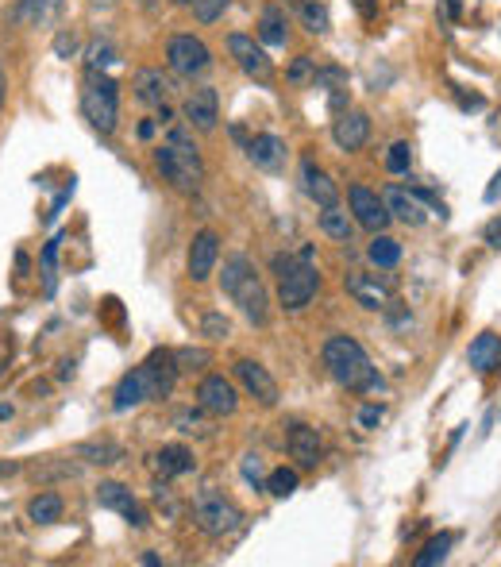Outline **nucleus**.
I'll list each match as a JSON object with an SVG mask.
<instances>
[{
	"label": "nucleus",
	"mask_w": 501,
	"mask_h": 567,
	"mask_svg": "<svg viewBox=\"0 0 501 567\" xmlns=\"http://www.w3.org/2000/svg\"><path fill=\"white\" fill-rule=\"evenodd\" d=\"M325 367L344 390H355V394H382L386 390L382 375L370 367V355L363 351L359 339H351V336L325 339Z\"/></svg>",
	"instance_id": "f257e3e1"
},
{
	"label": "nucleus",
	"mask_w": 501,
	"mask_h": 567,
	"mask_svg": "<svg viewBox=\"0 0 501 567\" xmlns=\"http://www.w3.org/2000/svg\"><path fill=\"white\" fill-rule=\"evenodd\" d=\"M220 289L232 298V305H239L251 324H263L270 320V298H266V286L258 278V270L247 255H228L224 258V274H220Z\"/></svg>",
	"instance_id": "f03ea898"
},
{
	"label": "nucleus",
	"mask_w": 501,
	"mask_h": 567,
	"mask_svg": "<svg viewBox=\"0 0 501 567\" xmlns=\"http://www.w3.org/2000/svg\"><path fill=\"white\" fill-rule=\"evenodd\" d=\"M155 167H158V174H163L174 189H182V193H197L201 189V177H205L201 151L193 147V139L182 132V127H174L163 147H155Z\"/></svg>",
	"instance_id": "7ed1b4c3"
},
{
	"label": "nucleus",
	"mask_w": 501,
	"mask_h": 567,
	"mask_svg": "<svg viewBox=\"0 0 501 567\" xmlns=\"http://www.w3.org/2000/svg\"><path fill=\"white\" fill-rule=\"evenodd\" d=\"M274 274H278V301L289 313H301L320 289V270L313 258H294L278 251L274 255Z\"/></svg>",
	"instance_id": "20e7f679"
},
{
	"label": "nucleus",
	"mask_w": 501,
	"mask_h": 567,
	"mask_svg": "<svg viewBox=\"0 0 501 567\" xmlns=\"http://www.w3.org/2000/svg\"><path fill=\"white\" fill-rule=\"evenodd\" d=\"M82 112H85V120L101 136L116 132V120H120V86L108 74L89 70L85 89H82Z\"/></svg>",
	"instance_id": "39448f33"
},
{
	"label": "nucleus",
	"mask_w": 501,
	"mask_h": 567,
	"mask_svg": "<svg viewBox=\"0 0 501 567\" xmlns=\"http://www.w3.org/2000/svg\"><path fill=\"white\" fill-rule=\"evenodd\" d=\"M193 521H197V529L205 532V537H228V532L239 529V521H244V513H239V506L232 498H224L220 491H197V498H193Z\"/></svg>",
	"instance_id": "423d86ee"
},
{
	"label": "nucleus",
	"mask_w": 501,
	"mask_h": 567,
	"mask_svg": "<svg viewBox=\"0 0 501 567\" xmlns=\"http://www.w3.org/2000/svg\"><path fill=\"white\" fill-rule=\"evenodd\" d=\"M166 62L174 74L182 77H201L208 66H213V51L197 39V35H174L166 43Z\"/></svg>",
	"instance_id": "0eeeda50"
},
{
	"label": "nucleus",
	"mask_w": 501,
	"mask_h": 567,
	"mask_svg": "<svg viewBox=\"0 0 501 567\" xmlns=\"http://www.w3.org/2000/svg\"><path fill=\"white\" fill-rule=\"evenodd\" d=\"M228 55L235 58V66L244 70L247 77H255V81H263V86H270L274 81V62H270V55H266V46L263 43H255L251 35H228Z\"/></svg>",
	"instance_id": "6e6552de"
},
{
	"label": "nucleus",
	"mask_w": 501,
	"mask_h": 567,
	"mask_svg": "<svg viewBox=\"0 0 501 567\" xmlns=\"http://www.w3.org/2000/svg\"><path fill=\"white\" fill-rule=\"evenodd\" d=\"M139 370H143V379H147V390H151V401H163V398H170L174 394V382H177V355L170 351V348H155L147 359L139 363Z\"/></svg>",
	"instance_id": "1a4fd4ad"
},
{
	"label": "nucleus",
	"mask_w": 501,
	"mask_h": 567,
	"mask_svg": "<svg viewBox=\"0 0 501 567\" xmlns=\"http://www.w3.org/2000/svg\"><path fill=\"white\" fill-rule=\"evenodd\" d=\"M347 201H351V217L355 224H363L366 232H386V224H390V208H386V201L378 197L375 189L366 186H351L347 189Z\"/></svg>",
	"instance_id": "9d476101"
},
{
	"label": "nucleus",
	"mask_w": 501,
	"mask_h": 567,
	"mask_svg": "<svg viewBox=\"0 0 501 567\" xmlns=\"http://www.w3.org/2000/svg\"><path fill=\"white\" fill-rule=\"evenodd\" d=\"M182 116L189 127H197V132H216V124H220V96L213 86H205V89H193L185 96V105H182Z\"/></svg>",
	"instance_id": "9b49d317"
},
{
	"label": "nucleus",
	"mask_w": 501,
	"mask_h": 567,
	"mask_svg": "<svg viewBox=\"0 0 501 567\" xmlns=\"http://www.w3.org/2000/svg\"><path fill=\"white\" fill-rule=\"evenodd\" d=\"M286 448H289V456L297 460L301 471H313V467L325 460V444H320V432L313 425H301V420H294L286 432Z\"/></svg>",
	"instance_id": "f8f14e48"
},
{
	"label": "nucleus",
	"mask_w": 501,
	"mask_h": 567,
	"mask_svg": "<svg viewBox=\"0 0 501 567\" xmlns=\"http://www.w3.org/2000/svg\"><path fill=\"white\" fill-rule=\"evenodd\" d=\"M197 405L205 413H213V417H228V413L239 410V394H235V386L224 375H208L197 386Z\"/></svg>",
	"instance_id": "ddd939ff"
},
{
	"label": "nucleus",
	"mask_w": 501,
	"mask_h": 567,
	"mask_svg": "<svg viewBox=\"0 0 501 567\" xmlns=\"http://www.w3.org/2000/svg\"><path fill=\"white\" fill-rule=\"evenodd\" d=\"M235 379L239 386L258 401V405H278V382H274V375L263 367V363H255V359H239L235 363Z\"/></svg>",
	"instance_id": "4468645a"
},
{
	"label": "nucleus",
	"mask_w": 501,
	"mask_h": 567,
	"mask_svg": "<svg viewBox=\"0 0 501 567\" xmlns=\"http://www.w3.org/2000/svg\"><path fill=\"white\" fill-rule=\"evenodd\" d=\"M216 258H220V236L216 232H197L193 243H189V278L193 282L213 278Z\"/></svg>",
	"instance_id": "2eb2a0df"
},
{
	"label": "nucleus",
	"mask_w": 501,
	"mask_h": 567,
	"mask_svg": "<svg viewBox=\"0 0 501 567\" xmlns=\"http://www.w3.org/2000/svg\"><path fill=\"white\" fill-rule=\"evenodd\" d=\"M193 467H197V460H193V451L185 448V444H163L151 456V471L158 475V479H177V475H189Z\"/></svg>",
	"instance_id": "dca6fc26"
},
{
	"label": "nucleus",
	"mask_w": 501,
	"mask_h": 567,
	"mask_svg": "<svg viewBox=\"0 0 501 567\" xmlns=\"http://www.w3.org/2000/svg\"><path fill=\"white\" fill-rule=\"evenodd\" d=\"M332 139H336V147L339 151H359L363 143L370 139V120H366V112H344L336 124H332Z\"/></svg>",
	"instance_id": "f3484780"
},
{
	"label": "nucleus",
	"mask_w": 501,
	"mask_h": 567,
	"mask_svg": "<svg viewBox=\"0 0 501 567\" xmlns=\"http://www.w3.org/2000/svg\"><path fill=\"white\" fill-rule=\"evenodd\" d=\"M382 201H386V208H390L394 220L409 224V228H420V224H425V201H420L416 193H406L401 186H390L382 193Z\"/></svg>",
	"instance_id": "a211bd4d"
},
{
	"label": "nucleus",
	"mask_w": 501,
	"mask_h": 567,
	"mask_svg": "<svg viewBox=\"0 0 501 567\" xmlns=\"http://www.w3.org/2000/svg\"><path fill=\"white\" fill-rule=\"evenodd\" d=\"M247 158L255 162L258 170H266V174H278V170L286 167V143H282L278 136L263 132V136L247 139Z\"/></svg>",
	"instance_id": "6ab92c4d"
},
{
	"label": "nucleus",
	"mask_w": 501,
	"mask_h": 567,
	"mask_svg": "<svg viewBox=\"0 0 501 567\" xmlns=\"http://www.w3.org/2000/svg\"><path fill=\"white\" fill-rule=\"evenodd\" d=\"M344 286H347V294H351L355 301L366 305V309H382L386 298H390V282H378L375 274H359V270H351L347 278H344Z\"/></svg>",
	"instance_id": "aec40b11"
},
{
	"label": "nucleus",
	"mask_w": 501,
	"mask_h": 567,
	"mask_svg": "<svg viewBox=\"0 0 501 567\" xmlns=\"http://www.w3.org/2000/svg\"><path fill=\"white\" fill-rule=\"evenodd\" d=\"M466 363H471L478 375H497L501 370V336H494V332L475 336L471 348H466Z\"/></svg>",
	"instance_id": "412c9836"
},
{
	"label": "nucleus",
	"mask_w": 501,
	"mask_h": 567,
	"mask_svg": "<svg viewBox=\"0 0 501 567\" xmlns=\"http://www.w3.org/2000/svg\"><path fill=\"white\" fill-rule=\"evenodd\" d=\"M301 186H305V193L320 205V208H328V205H336L339 201V189H336V182L316 167L313 158H301Z\"/></svg>",
	"instance_id": "4be33fe9"
},
{
	"label": "nucleus",
	"mask_w": 501,
	"mask_h": 567,
	"mask_svg": "<svg viewBox=\"0 0 501 567\" xmlns=\"http://www.w3.org/2000/svg\"><path fill=\"white\" fill-rule=\"evenodd\" d=\"M143 401H151L147 379H143L139 367H132V370H127V375L120 379L116 394H112V410H116V413H127V410H135V405H143Z\"/></svg>",
	"instance_id": "5701e85b"
},
{
	"label": "nucleus",
	"mask_w": 501,
	"mask_h": 567,
	"mask_svg": "<svg viewBox=\"0 0 501 567\" xmlns=\"http://www.w3.org/2000/svg\"><path fill=\"white\" fill-rule=\"evenodd\" d=\"M135 96H139V101L143 105H163L166 101V96H170V77L163 74V70H139L135 74Z\"/></svg>",
	"instance_id": "b1692460"
},
{
	"label": "nucleus",
	"mask_w": 501,
	"mask_h": 567,
	"mask_svg": "<svg viewBox=\"0 0 501 567\" xmlns=\"http://www.w3.org/2000/svg\"><path fill=\"white\" fill-rule=\"evenodd\" d=\"M286 39H289L286 12L278 5L263 8V15H258V43H263V46H286Z\"/></svg>",
	"instance_id": "393cba45"
},
{
	"label": "nucleus",
	"mask_w": 501,
	"mask_h": 567,
	"mask_svg": "<svg viewBox=\"0 0 501 567\" xmlns=\"http://www.w3.org/2000/svg\"><path fill=\"white\" fill-rule=\"evenodd\" d=\"M366 258H370L375 267L390 270V267L401 263V243H397L394 236H386V232H375V239H370V248H366Z\"/></svg>",
	"instance_id": "a878e982"
},
{
	"label": "nucleus",
	"mask_w": 501,
	"mask_h": 567,
	"mask_svg": "<svg viewBox=\"0 0 501 567\" xmlns=\"http://www.w3.org/2000/svg\"><path fill=\"white\" fill-rule=\"evenodd\" d=\"M320 232L339 239V243H351V232H355V217H347L339 205H328L325 213H320Z\"/></svg>",
	"instance_id": "bb28decb"
},
{
	"label": "nucleus",
	"mask_w": 501,
	"mask_h": 567,
	"mask_svg": "<svg viewBox=\"0 0 501 567\" xmlns=\"http://www.w3.org/2000/svg\"><path fill=\"white\" fill-rule=\"evenodd\" d=\"M27 517L35 525H55L58 517H62V498L55 494V491H43V494H35L27 501Z\"/></svg>",
	"instance_id": "cd10ccee"
},
{
	"label": "nucleus",
	"mask_w": 501,
	"mask_h": 567,
	"mask_svg": "<svg viewBox=\"0 0 501 567\" xmlns=\"http://www.w3.org/2000/svg\"><path fill=\"white\" fill-rule=\"evenodd\" d=\"M96 501H101V510L127 513V510L135 506V494L127 491L124 482H101V486H96Z\"/></svg>",
	"instance_id": "c85d7f7f"
},
{
	"label": "nucleus",
	"mask_w": 501,
	"mask_h": 567,
	"mask_svg": "<svg viewBox=\"0 0 501 567\" xmlns=\"http://www.w3.org/2000/svg\"><path fill=\"white\" fill-rule=\"evenodd\" d=\"M74 456L77 460H85V463H116L124 456V448L120 444H112V440H85V444H77L74 448Z\"/></svg>",
	"instance_id": "c756f323"
},
{
	"label": "nucleus",
	"mask_w": 501,
	"mask_h": 567,
	"mask_svg": "<svg viewBox=\"0 0 501 567\" xmlns=\"http://www.w3.org/2000/svg\"><path fill=\"white\" fill-rule=\"evenodd\" d=\"M297 15H301V24H305L309 35H325V31H328V8H325V0H301Z\"/></svg>",
	"instance_id": "7c9ffc66"
},
{
	"label": "nucleus",
	"mask_w": 501,
	"mask_h": 567,
	"mask_svg": "<svg viewBox=\"0 0 501 567\" xmlns=\"http://www.w3.org/2000/svg\"><path fill=\"white\" fill-rule=\"evenodd\" d=\"M451 544H456V532H440V537H432L425 544V552H416V567H432V563H444L447 552H451Z\"/></svg>",
	"instance_id": "2f4dec72"
},
{
	"label": "nucleus",
	"mask_w": 501,
	"mask_h": 567,
	"mask_svg": "<svg viewBox=\"0 0 501 567\" xmlns=\"http://www.w3.org/2000/svg\"><path fill=\"white\" fill-rule=\"evenodd\" d=\"M297 482H301L297 467H274V471L266 475V491H270L274 498H289V494L297 491Z\"/></svg>",
	"instance_id": "473e14b6"
},
{
	"label": "nucleus",
	"mask_w": 501,
	"mask_h": 567,
	"mask_svg": "<svg viewBox=\"0 0 501 567\" xmlns=\"http://www.w3.org/2000/svg\"><path fill=\"white\" fill-rule=\"evenodd\" d=\"M85 62H89V70H105V66H112V62H116V46H112L108 39H96V43H89Z\"/></svg>",
	"instance_id": "72a5a7b5"
},
{
	"label": "nucleus",
	"mask_w": 501,
	"mask_h": 567,
	"mask_svg": "<svg viewBox=\"0 0 501 567\" xmlns=\"http://www.w3.org/2000/svg\"><path fill=\"white\" fill-rule=\"evenodd\" d=\"M409 167H413V147L401 139V143H394V147H390V155H386V170H390V174H409Z\"/></svg>",
	"instance_id": "f704fd0d"
},
{
	"label": "nucleus",
	"mask_w": 501,
	"mask_h": 567,
	"mask_svg": "<svg viewBox=\"0 0 501 567\" xmlns=\"http://www.w3.org/2000/svg\"><path fill=\"white\" fill-rule=\"evenodd\" d=\"M313 77H316V58H309V55H297L294 66L286 70L289 86H305V81H313Z\"/></svg>",
	"instance_id": "c9c22d12"
},
{
	"label": "nucleus",
	"mask_w": 501,
	"mask_h": 567,
	"mask_svg": "<svg viewBox=\"0 0 501 567\" xmlns=\"http://www.w3.org/2000/svg\"><path fill=\"white\" fill-rule=\"evenodd\" d=\"M201 332H205L208 339H213V344H220V339H228V336H232V324H228V317H224V313H205Z\"/></svg>",
	"instance_id": "e433bc0d"
},
{
	"label": "nucleus",
	"mask_w": 501,
	"mask_h": 567,
	"mask_svg": "<svg viewBox=\"0 0 501 567\" xmlns=\"http://www.w3.org/2000/svg\"><path fill=\"white\" fill-rule=\"evenodd\" d=\"M228 5H232V0H193V12H197L201 24H216Z\"/></svg>",
	"instance_id": "4c0bfd02"
},
{
	"label": "nucleus",
	"mask_w": 501,
	"mask_h": 567,
	"mask_svg": "<svg viewBox=\"0 0 501 567\" xmlns=\"http://www.w3.org/2000/svg\"><path fill=\"white\" fill-rule=\"evenodd\" d=\"M174 425H177V432H205V410L197 405V410L174 413Z\"/></svg>",
	"instance_id": "58836bf2"
},
{
	"label": "nucleus",
	"mask_w": 501,
	"mask_h": 567,
	"mask_svg": "<svg viewBox=\"0 0 501 567\" xmlns=\"http://www.w3.org/2000/svg\"><path fill=\"white\" fill-rule=\"evenodd\" d=\"M239 471H244V479L255 486V491H263V486H266V471H263V460H258V456H244Z\"/></svg>",
	"instance_id": "ea45409f"
},
{
	"label": "nucleus",
	"mask_w": 501,
	"mask_h": 567,
	"mask_svg": "<svg viewBox=\"0 0 501 567\" xmlns=\"http://www.w3.org/2000/svg\"><path fill=\"white\" fill-rule=\"evenodd\" d=\"M177 355V370H201L205 363H208V351H201V348H185V351H174Z\"/></svg>",
	"instance_id": "a19ab883"
},
{
	"label": "nucleus",
	"mask_w": 501,
	"mask_h": 567,
	"mask_svg": "<svg viewBox=\"0 0 501 567\" xmlns=\"http://www.w3.org/2000/svg\"><path fill=\"white\" fill-rule=\"evenodd\" d=\"M51 475L74 479V475H77V467H70V463H62V467H46V463H39V467H35V479H51Z\"/></svg>",
	"instance_id": "79ce46f5"
},
{
	"label": "nucleus",
	"mask_w": 501,
	"mask_h": 567,
	"mask_svg": "<svg viewBox=\"0 0 501 567\" xmlns=\"http://www.w3.org/2000/svg\"><path fill=\"white\" fill-rule=\"evenodd\" d=\"M124 517H127V525H132V529H147V521H151V517H147V510H143L139 501H135V506L127 510Z\"/></svg>",
	"instance_id": "37998d69"
},
{
	"label": "nucleus",
	"mask_w": 501,
	"mask_h": 567,
	"mask_svg": "<svg viewBox=\"0 0 501 567\" xmlns=\"http://www.w3.org/2000/svg\"><path fill=\"white\" fill-rule=\"evenodd\" d=\"M378 420H382V410H378V405H363V410H359V425H363V429H375Z\"/></svg>",
	"instance_id": "c03bdc74"
},
{
	"label": "nucleus",
	"mask_w": 501,
	"mask_h": 567,
	"mask_svg": "<svg viewBox=\"0 0 501 567\" xmlns=\"http://www.w3.org/2000/svg\"><path fill=\"white\" fill-rule=\"evenodd\" d=\"M486 243H490V248H501V220H494L486 228Z\"/></svg>",
	"instance_id": "a18cd8bd"
},
{
	"label": "nucleus",
	"mask_w": 501,
	"mask_h": 567,
	"mask_svg": "<svg viewBox=\"0 0 501 567\" xmlns=\"http://www.w3.org/2000/svg\"><path fill=\"white\" fill-rule=\"evenodd\" d=\"M74 46H77V43H74V35H70V39H66V35H58L55 51H58V55H74Z\"/></svg>",
	"instance_id": "49530a36"
},
{
	"label": "nucleus",
	"mask_w": 501,
	"mask_h": 567,
	"mask_svg": "<svg viewBox=\"0 0 501 567\" xmlns=\"http://www.w3.org/2000/svg\"><path fill=\"white\" fill-rule=\"evenodd\" d=\"M497 193H501V170L494 174V182H490V189H486V201H490V205L497 201Z\"/></svg>",
	"instance_id": "de8ad7c7"
},
{
	"label": "nucleus",
	"mask_w": 501,
	"mask_h": 567,
	"mask_svg": "<svg viewBox=\"0 0 501 567\" xmlns=\"http://www.w3.org/2000/svg\"><path fill=\"white\" fill-rule=\"evenodd\" d=\"M155 127H158V120H143V124H139V139H151Z\"/></svg>",
	"instance_id": "09e8293b"
},
{
	"label": "nucleus",
	"mask_w": 501,
	"mask_h": 567,
	"mask_svg": "<svg viewBox=\"0 0 501 567\" xmlns=\"http://www.w3.org/2000/svg\"><path fill=\"white\" fill-rule=\"evenodd\" d=\"M8 101V77H5V66H0V108Z\"/></svg>",
	"instance_id": "8fccbe9b"
},
{
	"label": "nucleus",
	"mask_w": 501,
	"mask_h": 567,
	"mask_svg": "<svg viewBox=\"0 0 501 567\" xmlns=\"http://www.w3.org/2000/svg\"><path fill=\"white\" fill-rule=\"evenodd\" d=\"M155 120H158V124H170V120H174V112H170L166 105H158V116H155Z\"/></svg>",
	"instance_id": "3c124183"
},
{
	"label": "nucleus",
	"mask_w": 501,
	"mask_h": 567,
	"mask_svg": "<svg viewBox=\"0 0 501 567\" xmlns=\"http://www.w3.org/2000/svg\"><path fill=\"white\" fill-rule=\"evenodd\" d=\"M0 420H12V405H8V401L0 405Z\"/></svg>",
	"instance_id": "603ef678"
},
{
	"label": "nucleus",
	"mask_w": 501,
	"mask_h": 567,
	"mask_svg": "<svg viewBox=\"0 0 501 567\" xmlns=\"http://www.w3.org/2000/svg\"><path fill=\"white\" fill-rule=\"evenodd\" d=\"M93 5H96V8H101V5H105V8H108V5H112V0H93Z\"/></svg>",
	"instance_id": "864d4df0"
},
{
	"label": "nucleus",
	"mask_w": 501,
	"mask_h": 567,
	"mask_svg": "<svg viewBox=\"0 0 501 567\" xmlns=\"http://www.w3.org/2000/svg\"><path fill=\"white\" fill-rule=\"evenodd\" d=\"M282 5H301V0H282Z\"/></svg>",
	"instance_id": "5fc2aeb1"
},
{
	"label": "nucleus",
	"mask_w": 501,
	"mask_h": 567,
	"mask_svg": "<svg viewBox=\"0 0 501 567\" xmlns=\"http://www.w3.org/2000/svg\"><path fill=\"white\" fill-rule=\"evenodd\" d=\"M174 5H193V0H174Z\"/></svg>",
	"instance_id": "6e6d98bb"
},
{
	"label": "nucleus",
	"mask_w": 501,
	"mask_h": 567,
	"mask_svg": "<svg viewBox=\"0 0 501 567\" xmlns=\"http://www.w3.org/2000/svg\"><path fill=\"white\" fill-rule=\"evenodd\" d=\"M46 5H58V0H46Z\"/></svg>",
	"instance_id": "4d7b16f0"
}]
</instances>
